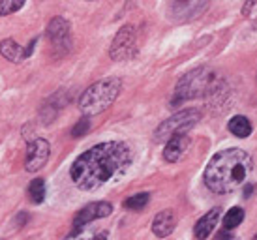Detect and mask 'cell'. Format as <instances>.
<instances>
[{"instance_id":"obj_1","label":"cell","mask_w":257,"mask_h":240,"mask_svg":"<svg viewBox=\"0 0 257 240\" xmlns=\"http://www.w3.org/2000/svg\"><path fill=\"white\" fill-rule=\"evenodd\" d=\"M134 162L126 143H100L79 156L70 169L72 182L83 191H94L111 180L120 178Z\"/></svg>"},{"instance_id":"obj_2","label":"cell","mask_w":257,"mask_h":240,"mask_svg":"<svg viewBox=\"0 0 257 240\" xmlns=\"http://www.w3.org/2000/svg\"><path fill=\"white\" fill-rule=\"evenodd\" d=\"M253 169V162L242 149L221 150L208 162L205 169V184L214 193H231L238 190Z\"/></svg>"},{"instance_id":"obj_3","label":"cell","mask_w":257,"mask_h":240,"mask_svg":"<svg viewBox=\"0 0 257 240\" xmlns=\"http://www.w3.org/2000/svg\"><path fill=\"white\" fill-rule=\"evenodd\" d=\"M122 88V81L116 77L101 79L98 83H94L86 88L81 98H79V109L86 114V116H94V114L103 113L105 109L113 105V101L118 98Z\"/></svg>"},{"instance_id":"obj_4","label":"cell","mask_w":257,"mask_h":240,"mask_svg":"<svg viewBox=\"0 0 257 240\" xmlns=\"http://www.w3.org/2000/svg\"><path fill=\"white\" fill-rule=\"evenodd\" d=\"M214 73L208 70V68H197L192 70L190 73H186L184 77L179 81L177 90H175V98H173V107L186 101V99L199 98L203 94H207L212 85H214Z\"/></svg>"},{"instance_id":"obj_5","label":"cell","mask_w":257,"mask_h":240,"mask_svg":"<svg viewBox=\"0 0 257 240\" xmlns=\"http://www.w3.org/2000/svg\"><path fill=\"white\" fill-rule=\"evenodd\" d=\"M199 120H201V113L197 109L179 111L177 114H173L171 118L164 120V122L156 128V132H154V141L165 143L167 139H171L173 135L188 134L193 126H197Z\"/></svg>"},{"instance_id":"obj_6","label":"cell","mask_w":257,"mask_h":240,"mask_svg":"<svg viewBox=\"0 0 257 240\" xmlns=\"http://www.w3.org/2000/svg\"><path fill=\"white\" fill-rule=\"evenodd\" d=\"M47 40L53 45V49H57V53L64 55L72 49V29L70 23L66 21L64 17H55L51 19L47 25Z\"/></svg>"},{"instance_id":"obj_7","label":"cell","mask_w":257,"mask_h":240,"mask_svg":"<svg viewBox=\"0 0 257 240\" xmlns=\"http://www.w3.org/2000/svg\"><path fill=\"white\" fill-rule=\"evenodd\" d=\"M111 212H113V205L107 203V201H96V203L86 205L85 208H81L75 214V218H73V231L70 233V236H77L85 225H88L94 219L107 218Z\"/></svg>"},{"instance_id":"obj_8","label":"cell","mask_w":257,"mask_h":240,"mask_svg":"<svg viewBox=\"0 0 257 240\" xmlns=\"http://www.w3.org/2000/svg\"><path fill=\"white\" fill-rule=\"evenodd\" d=\"M136 53V29L128 25L118 30V34L114 36L109 55L113 60H128Z\"/></svg>"},{"instance_id":"obj_9","label":"cell","mask_w":257,"mask_h":240,"mask_svg":"<svg viewBox=\"0 0 257 240\" xmlns=\"http://www.w3.org/2000/svg\"><path fill=\"white\" fill-rule=\"evenodd\" d=\"M51 154V147L45 139H34L29 145L27 150V158H25V169L29 173H36L47 163Z\"/></svg>"},{"instance_id":"obj_10","label":"cell","mask_w":257,"mask_h":240,"mask_svg":"<svg viewBox=\"0 0 257 240\" xmlns=\"http://www.w3.org/2000/svg\"><path fill=\"white\" fill-rule=\"evenodd\" d=\"M205 6H207V0H171L169 14L177 21H186L195 17Z\"/></svg>"},{"instance_id":"obj_11","label":"cell","mask_w":257,"mask_h":240,"mask_svg":"<svg viewBox=\"0 0 257 240\" xmlns=\"http://www.w3.org/2000/svg\"><path fill=\"white\" fill-rule=\"evenodd\" d=\"M190 143L192 141H190V137L186 134L173 135L171 139H167V141H165V149H164L165 162H169V163L180 162L186 156L188 149H190Z\"/></svg>"},{"instance_id":"obj_12","label":"cell","mask_w":257,"mask_h":240,"mask_svg":"<svg viewBox=\"0 0 257 240\" xmlns=\"http://www.w3.org/2000/svg\"><path fill=\"white\" fill-rule=\"evenodd\" d=\"M221 218V208H212V210H208L203 218L195 223V229H193V234H195V238H207L212 234V231L216 229L218 225V221Z\"/></svg>"},{"instance_id":"obj_13","label":"cell","mask_w":257,"mask_h":240,"mask_svg":"<svg viewBox=\"0 0 257 240\" xmlns=\"http://www.w3.org/2000/svg\"><path fill=\"white\" fill-rule=\"evenodd\" d=\"M177 225V216L173 210H162L156 214V218L152 221V231L156 236H167L173 233V229Z\"/></svg>"},{"instance_id":"obj_14","label":"cell","mask_w":257,"mask_h":240,"mask_svg":"<svg viewBox=\"0 0 257 240\" xmlns=\"http://www.w3.org/2000/svg\"><path fill=\"white\" fill-rule=\"evenodd\" d=\"M0 55L6 58V60H10V62H15V64H19L21 60H25V58H27V53H25V49H23L21 45L15 42V40H10V38L0 43Z\"/></svg>"},{"instance_id":"obj_15","label":"cell","mask_w":257,"mask_h":240,"mask_svg":"<svg viewBox=\"0 0 257 240\" xmlns=\"http://www.w3.org/2000/svg\"><path fill=\"white\" fill-rule=\"evenodd\" d=\"M229 132L233 135H236V137H240V139H244V137H248V135L251 134V122L246 116H242V114H238V116H233V118L229 120Z\"/></svg>"},{"instance_id":"obj_16","label":"cell","mask_w":257,"mask_h":240,"mask_svg":"<svg viewBox=\"0 0 257 240\" xmlns=\"http://www.w3.org/2000/svg\"><path fill=\"white\" fill-rule=\"evenodd\" d=\"M45 180L43 178H34L32 182L29 184V197L32 203H43V199H45Z\"/></svg>"},{"instance_id":"obj_17","label":"cell","mask_w":257,"mask_h":240,"mask_svg":"<svg viewBox=\"0 0 257 240\" xmlns=\"http://www.w3.org/2000/svg\"><path fill=\"white\" fill-rule=\"evenodd\" d=\"M242 219H244V210L240 206H235V208H231L223 216V227L225 229H235V227H238L242 223Z\"/></svg>"},{"instance_id":"obj_18","label":"cell","mask_w":257,"mask_h":240,"mask_svg":"<svg viewBox=\"0 0 257 240\" xmlns=\"http://www.w3.org/2000/svg\"><path fill=\"white\" fill-rule=\"evenodd\" d=\"M150 201V195L149 193H136V195H132L130 199L124 201V206L130 208V210H141L145 206L149 205Z\"/></svg>"},{"instance_id":"obj_19","label":"cell","mask_w":257,"mask_h":240,"mask_svg":"<svg viewBox=\"0 0 257 240\" xmlns=\"http://www.w3.org/2000/svg\"><path fill=\"white\" fill-rule=\"evenodd\" d=\"M25 2H27V0H0V17L19 12V10L25 6Z\"/></svg>"},{"instance_id":"obj_20","label":"cell","mask_w":257,"mask_h":240,"mask_svg":"<svg viewBox=\"0 0 257 240\" xmlns=\"http://www.w3.org/2000/svg\"><path fill=\"white\" fill-rule=\"evenodd\" d=\"M88 130H90V120H88V116H85V118H81L77 124L72 128V137H83Z\"/></svg>"},{"instance_id":"obj_21","label":"cell","mask_w":257,"mask_h":240,"mask_svg":"<svg viewBox=\"0 0 257 240\" xmlns=\"http://www.w3.org/2000/svg\"><path fill=\"white\" fill-rule=\"evenodd\" d=\"M251 191H253V186H248V188L244 190V195H246V197H250V193H251Z\"/></svg>"},{"instance_id":"obj_22","label":"cell","mask_w":257,"mask_h":240,"mask_svg":"<svg viewBox=\"0 0 257 240\" xmlns=\"http://www.w3.org/2000/svg\"><path fill=\"white\" fill-rule=\"evenodd\" d=\"M255 238H257V234H255Z\"/></svg>"}]
</instances>
